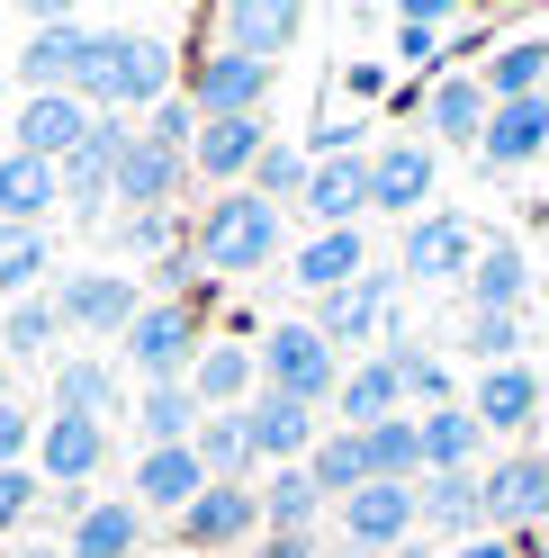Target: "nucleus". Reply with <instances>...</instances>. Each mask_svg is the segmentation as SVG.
<instances>
[{
	"label": "nucleus",
	"mask_w": 549,
	"mask_h": 558,
	"mask_svg": "<svg viewBox=\"0 0 549 558\" xmlns=\"http://www.w3.org/2000/svg\"><path fill=\"white\" fill-rule=\"evenodd\" d=\"M261 99H270V63L253 54H198V82H190V109L198 118H261Z\"/></svg>",
	"instance_id": "9d476101"
},
{
	"label": "nucleus",
	"mask_w": 549,
	"mask_h": 558,
	"mask_svg": "<svg viewBox=\"0 0 549 558\" xmlns=\"http://www.w3.org/2000/svg\"><path fill=\"white\" fill-rule=\"evenodd\" d=\"M396 558H424V549H396Z\"/></svg>",
	"instance_id": "bf43d9fd"
},
{
	"label": "nucleus",
	"mask_w": 549,
	"mask_h": 558,
	"mask_svg": "<svg viewBox=\"0 0 549 558\" xmlns=\"http://www.w3.org/2000/svg\"><path fill=\"white\" fill-rule=\"evenodd\" d=\"M396 270H369V279H352V289H333V298H316V333L325 342H369V333H396Z\"/></svg>",
	"instance_id": "ddd939ff"
},
{
	"label": "nucleus",
	"mask_w": 549,
	"mask_h": 558,
	"mask_svg": "<svg viewBox=\"0 0 549 558\" xmlns=\"http://www.w3.org/2000/svg\"><path fill=\"white\" fill-rule=\"evenodd\" d=\"M261 262H280V207H270L261 190L208 198V217H198V270L244 279V270H261Z\"/></svg>",
	"instance_id": "f257e3e1"
},
{
	"label": "nucleus",
	"mask_w": 549,
	"mask_h": 558,
	"mask_svg": "<svg viewBox=\"0 0 549 558\" xmlns=\"http://www.w3.org/2000/svg\"><path fill=\"white\" fill-rule=\"evenodd\" d=\"M325 558H369V549H352V541H342V549H325Z\"/></svg>",
	"instance_id": "6e6d98bb"
},
{
	"label": "nucleus",
	"mask_w": 549,
	"mask_h": 558,
	"mask_svg": "<svg viewBox=\"0 0 549 558\" xmlns=\"http://www.w3.org/2000/svg\"><path fill=\"white\" fill-rule=\"evenodd\" d=\"M82 135H90V109H82L73 90H46V99H27V109H19V154H37V162H63Z\"/></svg>",
	"instance_id": "bb28decb"
},
{
	"label": "nucleus",
	"mask_w": 549,
	"mask_h": 558,
	"mask_svg": "<svg viewBox=\"0 0 549 558\" xmlns=\"http://www.w3.org/2000/svg\"><path fill=\"white\" fill-rule=\"evenodd\" d=\"M37 414H27V405H0V469H27V450H37Z\"/></svg>",
	"instance_id": "09e8293b"
},
{
	"label": "nucleus",
	"mask_w": 549,
	"mask_h": 558,
	"mask_svg": "<svg viewBox=\"0 0 549 558\" xmlns=\"http://www.w3.org/2000/svg\"><path fill=\"white\" fill-rule=\"evenodd\" d=\"M477 486H487V532L496 541H532L549 522V450H513Z\"/></svg>",
	"instance_id": "20e7f679"
},
{
	"label": "nucleus",
	"mask_w": 549,
	"mask_h": 558,
	"mask_svg": "<svg viewBox=\"0 0 549 558\" xmlns=\"http://www.w3.org/2000/svg\"><path fill=\"white\" fill-rule=\"evenodd\" d=\"M198 352H208V342H198V325H190V306H145V316L126 325V361L154 378V388H190V369H198Z\"/></svg>",
	"instance_id": "39448f33"
},
{
	"label": "nucleus",
	"mask_w": 549,
	"mask_h": 558,
	"mask_svg": "<svg viewBox=\"0 0 549 558\" xmlns=\"http://www.w3.org/2000/svg\"><path fill=\"white\" fill-rule=\"evenodd\" d=\"M171 532H181L190 549H234V541L261 532V496H253V486H208V496L171 522Z\"/></svg>",
	"instance_id": "6ab92c4d"
},
{
	"label": "nucleus",
	"mask_w": 549,
	"mask_h": 558,
	"mask_svg": "<svg viewBox=\"0 0 549 558\" xmlns=\"http://www.w3.org/2000/svg\"><path fill=\"white\" fill-rule=\"evenodd\" d=\"M333 414H342V433H369V424H388V414H405V378H396V361L369 352L361 369H342Z\"/></svg>",
	"instance_id": "4be33fe9"
},
{
	"label": "nucleus",
	"mask_w": 549,
	"mask_h": 558,
	"mask_svg": "<svg viewBox=\"0 0 549 558\" xmlns=\"http://www.w3.org/2000/svg\"><path fill=\"white\" fill-rule=\"evenodd\" d=\"M306 171H316V162H306L297 145H270V154H261V171H253L244 190H261L270 207H280V198H306Z\"/></svg>",
	"instance_id": "a18cd8bd"
},
{
	"label": "nucleus",
	"mask_w": 549,
	"mask_h": 558,
	"mask_svg": "<svg viewBox=\"0 0 549 558\" xmlns=\"http://www.w3.org/2000/svg\"><path fill=\"white\" fill-rule=\"evenodd\" d=\"M261 558H325V549H316V541H297V532H270Z\"/></svg>",
	"instance_id": "603ef678"
},
{
	"label": "nucleus",
	"mask_w": 549,
	"mask_h": 558,
	"mask_svg": "<svg viewBox=\"0 0 549 558\" xmlns=\"http://www.w3.org/2000/svg\"><path fill=\"white\" fill-rule=\"evenodd\" d=\"M37 270H46V234H10V243H0V289H10V298L37 289Z\"/></svg>",
	"instance_id": "de8ad7c7"
},
{
	"label": "nucleus",
	"mask_w": 549,
	"mask_h": 558,
	"mask_svg": "<svg viewBox=\"0 0 549 558\" xmlns=\"http://www.w3.org/2000/svg\"><path fill=\"white\" fill-rule=\"evenodd\" d=\"M19 558H63V549H19Z\"/></svg>",
	"instance_id": "13d9d810"
},
{
	"label": "nucleus",
	"mask_w": 549,
	"mask_h": 558,
	"mask_svg": "<svg viewBox=\"0 0 549 558\" xmlns=\"http://www.w3.org/2000/svg\"><path fill=\"white\" fill-rule=\"evenodd\" d=\"M477 82H487L496 109H504V99H549V37H513V46H496Z\"/></svg>",
	"instance_id": "473e14b6"
},
{
	"label": "nucleus",
	"mask_w": 549,
	"mask_h": 558,
	"mask_svg": "<svg viewBox=\"0 0 549 558\" xmlns=\"http://www.w3.org/2000/svg\"><path fill=\"white\" fill-rule=\"evenodd\" d=\"M0 243H10V226H0Z\"/></svg>",
	"instance_id": "052dcab7"
},
{
	"label": "nucleus",
	"mask_w": 549,
	"mask_h": 558,
	"mask_svg": "<svg viewBox=\"0 0 549 558\" xmlns=\"http://www.w3.org/2000/svg\"><path fill=\"white\" fill-rule=\"evenodd\" d=\"M198 126H208V118L190 109V90H171L162 109H145V145H162V154H190V145H198Z\"/></svg>",
	"instance_id": "c03bdc74"
},
{
	"label": "nucleus",
	"mask_w": 549,
	"mask_h": 558,
	"mask_svg": "<svg viewBox=\"0 0 549 558\" xmlns=\"http://www.w3.org/2000/svg\"><path fill=\"white\" fill-rule=\"evenodd\" d=\"M171 99V46L109 37V109H162Z\"/></svg>",
	"instance_id": "f3484780"
},
{
	"label": "nucleus",
	"mask_w": 549,
	"mask_h": 558,
	"mask_svg": "<svg viewBox=\"0 0 549 558\" xmlns=\"http://www.w3.org/2000/svg\"><path fill=\"white\" fill-rule=\"evenodd\" d=\"M316 513H325V496H316V477H306V469H280V477L261 486V532L316 541Z\"/></svg>",
	"instance_id": "e433bc0d"
},
{
	"label": "nucleus",
	"mask_w": 549,
	"mask_h": 558,
	"mask_svg": "<svg viewBox=\"0 0 549 558\" xmlns=\"http://www.w3.org/2000/svg\"><path fill=\"white\" fill-rule=\"evenodd\" d=\"M415 522H424V496H415V486H379V477H369L361 496L342 505V541L369 549V558H396L405 541H415Z\"/></svg>",
	"instance_id": "6e6552de"
},
{
	"label": "nucleus",
	"mask_w": 549,
	"mask_h": 558,
	"mask_svg": "<svg viewBox=\"0 0 549 558\" xmlns=\"http://www.w3.org/2000/svg\"><path fill=\"white\" fill-rule=\"evenodd\" d=\"M198 496H208V469H198V450H145V469H135V513H171L181 522Z\"/></svg>",
	"instance_id": "412c9836"
},
{
	"label": "nucleus",
	"mask_w": 549,
	"mask_h": 558,
	"mask_svg": "<svg viewBox=\"0 0 549 558\" xmlns=\"http://www.w3.org/2000/svg\"><path fill=\"white\" fill-rule=\"evenodd\" d=\"M54 316H63V325H82V333H126L135 316H145V298H135V279H126V270H82V279H63Z\"/></svg>",
	"instance_id": "4468645a"
},
{
	"label": "nucleus",
	"mask_w": 549,
	"mask_h": 558,
	"mask_svg": "<svg viewBox=\"0 0 549 558\" xmlns=\"http://www.w3.org/2000/svg\"><path fill=\"white\" fill-rule=\"evenodd\" d=\"M261 154H270V118H208L190 145V171H208L217 190H244L261 171Z\"/></svg>",
	"instance_id": "9b49d317"
},
{
	"label": "nucleus",
	"mask_w": 549,
	"mask_h": 558,
	"mask_svg": "<svg viewBox=\"0 0 549 558\" xmlns=\"http://www.w3.org/2000/svg\"><path fill=\"white\" fill-rule=\"evenodd\" d=\"M126 243H135V253H162V243H171V217H126Z\"/></svg>",
	"instance_id": "3c124183"
},
{
	"label": "nucleus",
	"mask_w": 549,
	"mask_h": 558,
	"mask_svg": "<svg viewBox=\"0 0 549 558\" xmlns=\"http://www.w3.org/2000/svg\"><path fill=\"white\" fill-rule=\"evenodd\" d=\"M135 532H145V513L135 505H82V522H73V549L63 558H135Z\"/></svg>",
	"instance_id": "c9c22d12"
},
{
	"label": "nucleus",
	"mask_w": 549,
	"mask_h": 558,
	"mask_svg": "<svg viewBox=\"0 0 549 558\" xmlns=\"http://www.w3.org/2000/svg\"><path fill=\"white\" fill-rule=\"evenodd\" d=\"M109 469V424H90V414H46L37 433V477L54 496H82V486Z\"/></svg>",
	"instance_id": "0eeeda50"
},
{
	"label": "nucleus",
	"mask_w": 549,
	"mask_h": 558,
	"mask_svg": "<svg viewBox=\"0 0 549 558\" xmlns=\"http://www.w3.org/2000/svg\"><path fill=\"white\" fill-rule=\"evenodd\" d=\"M54 414H90V424H109V414H118V369L109 361H63L54 369Z\"/></svg>",
	"instance_id": "58836bf2"
},
{
	"label": "nucleus",
	"mask_w": 549,
	"mask_h": 558,
	"mask_svg": "<svg viewBox=\"0 0 549 558\" xmlns=\"http://www.w3.org/2000/svg\"><path fill=\"white\" fill-rule=\"evenodd\" d=\"M415 496H424V532H451V549L487 541V486H477V469L468 477H424Z\"/></svg>",
	"instance_id": "c756f323"
},
{
	"label": "nucleus",
	"mask_w": 549,
	"mask_h": 558,
	"mask_svg": "<svg viewBox=\"0 0 549 558\" xmlns=\"http://www.w3.org/2000/svg\"><path fill=\"white\" fill-rule=\"evenodd\" d=\"M523 289H532V262H523V243H487L477 253V270H468V316H513L523 306Z\"/></svg>",
	"instance_id": "2f4dec72"
},
{
	"label": "nucleus",
	"mask_w": 549,
	"mask_h": 558,
	"mask_svg": "<svg viewBox=\"0 0 549 558\" xmlns=\"http://www.w3.org/2000/svg\"><path fill=\"white\" fill-rule=\"evenodd\" d=\"M135 424H145V441H154V450H181V441H198V424H208V405H198L190 388H145V405H135Z\"/></svg>",
	"instance_id": "ea45409f"
},
{
	"label": "nucleus",
	"mask_w": 549,
	"mask_h": 558,
	"mask_svg": "<svg viewBox=\"0 0 549 558\" xmlns=\"http://www.w3.org/2000/svg\"><path fill=\"white\" fill-rule=\"evenodd\" d=\"M297 37H306V10H289V0H234L225 10V54L270 63V54H289Z\"/></svg>",
	"instance_id": "b1692460"
},
{
	"label": "nucleus",
	"mask_w": 549,
	"mask_h": 558,
	"mask_svg": "<svg viewBox=\"0 0 549 558\" xmlns=\"http://www.w3.org/2000/svg\"><path fill=\"white\" fill-rule=\"evenodd\" d=\"M487 118H496V99H487V82H477V73H441L432 99H424V126L441 135V145H477Z\"/></svg>",
	"instance_id": "c85d7f7f"
},
{
	"label": "nucleus",
	"mask_w": 549,
	"mask_h": 558,
	"mask_svg": "<svg viewBox=\"0 0 549 558\" xmlns=\"http://www.w3.org/2000/svg\"><path fill=\"white\" fill-rule=\"evenodd\" d=\"M460 342H468V352L487 361V369H504V361H513V342H523V316H468V333H460Z\"/></svg>",
	"instance_id": "49530a36"
},
{
	"label": "nucleus",
	"mask_w": 549,
	"mask_h": 558,
	"mask_svg": "<svg viewBox=\"0 0 549 558\" xmlns=\"http://www.w3.org/2000/svg\"><path fill=\"white\" fill-rule=\"evenodd\" d=\"M441 181L432 145H415V135H396V145L369 154V207H388V217H424V198Z\"/></svg>",
	"instance_id": "f8f14e48"
},
{
	"label": "nucleus",
	"mask_w": 549,
	"mask_h": 558,
	"mask_svg": "<svg viewBox=\"0 0 549 558\" xmlns=\"http://www.w3.org/2000/svg\"><path fill=\"white\" fill-rule=\"evenodd\" d=\"M37 496H46V477H27V469H0V532H19Z\"/></svg>",
	"instance_id": "8fccbe9b"
},
{
	"label": "nucleus",
	"mask_w": 549,
	"mask_h": 558,
	"mask_svg": "<svg viewBox=\"0 0 549 558\" xmlns=\"http://www.w3.org/2000/svg\"><path fill=\"white\" fill-rule=\"evenodd\" d=\"M396 270L424 279V289H441V279H468V270H477V226L460 217V207H424V217L405 226Z\"/></svg>",
	"instance_id": "423d86ee"
},
{
	"label": "nucleus",
	"mask_w": 549,
	"mask_h": 558,
	"mask_svg": "<svg viewBox=\"0 0 549 558\" xmlns=\"http://www.w3.org/2000/svg\"><path fill=\"white\" fill-rule=\"evenodd\" d=\"M441 27H451V0H405L396 10V63L441 73Z\"/></svg>",
	"instance_id": "a19ab883"
},
{
	"label": "nucleus",
	"mask_w": 549,
	"mask_h": 558,
	"mask_svg": "<svg viewBox=\"0 0 549 558\" xmlns=\"http://www.w3.org/2000/svg\"><path fill=\"white\" fill-rule=\"evenodd\" d=\"M261 388L270 397H297V405H333L342 388V361L316 325H270L261 333Z\"/></svg>",
	"instance_id": "7ed1b4c3"
},
{
	"label": "nucleus",
	"mask_w": 549,
	"mask_h": 558,
	"mask_svg": "<svg viewBox=\"0 0 549 558\" xmlns=\"http://www.w3.org/2000/svg\"><path fill=\"white\" fill-rule=\"evenodd\" d=\"M190 450H198V469H208V486H244V469H253V433H244V414H208Z\"/></svg>",
	"instance_id": "4c0bfd02"
},
{
	"label": "nucleus",
	"mask_w": 549,
	"mask_h": 558,
	"mask_svg": "<svg viewBox=\"0 0 549 558\" xmlns=\"http://www.w3.org/2000/svg\"><path fill=\"white\" fill-rule=\"evenodd\" d=\"M54 325H63V316H54V298H19L10 316H0V361H10V352H19V361H27V352H46Z\"/></svg>",
	"instance_id": "79ce46f5"
},
{
	"label": "nucleus",
	"mask_w": 549,
	"mask_h": 558,
	"mask_svg": "<svg viewBox=\"0 0 549 558\" xmlns=\"http://www.w3.org/2000/svg\"><path fill=\"white\" fill-rule=\"evenodd\" d=\"M135 135H145L135 118L99 109V118H90V135H82V145L54 162V190H63V207H73V217H90V226H99V198L118 190V162L135 154Z\"/></svg>",
	"instance_id": "f03ea898"
},
{
	"label": "nucleus",
	"mask_w": 549,
	"mask_h": 558,
	"mask_svg": "<svg viewBox=\"0 0 549 558\" xmlns=\"http://www.w3.org/2000/svg\"><path fill=\"white\" fill-rule=\"evenodd\" d=\"M90 54V27L73 10H46L37 27H27V46H19V90L27 99H46V90H73V63Z\"/></svg>",
	"instance_id": "1a4fd4ad"
},
{
	"label": "nucleus",
	"mask_w": 549,
	"mask_h": 558,
	"mask_svg": "<svg viewBox=\"0 0 549 558\" xmlns=\"http://www.w3.org/2000/svg\"><path fill=\"white\" fill-rule=\"evenodd\" d=\"M532 558H549V522H540V532H532Z\"/></svg>",
	"instance_id": "5fc2aeb1"
},
{
	"label": "nucleus",
	"mask_w": 549,
	"mask_h": 558,
	"mask_svg": "<svg viewBox=\"0 0 549 558\" xmlns=\"http://www.w3.org/2000/svg\"><path fill=\"white\" fill-rule=\"evenodd\" d=\"M306 217H316V234L333 226H361V207H369V154H342V162H316L306 171Z\"/></svg>",
	"instance_id": "5701e85b"
},
{
	"label": "nucleus",
	"mask_w": 549,
	"mask_h": 558,
	"mask_svg": "<svg viewBox=\"0 0 549 558\" xmlns=\"http://www.w3.org/2000/svg\"><path fill=\"white\" fill-rule=\"evenodd\" d=\"M388 361H396V378H405V397H424V414L451 405V369H441L432 352H415V342H388Z\"/></svg>",
	"instance_id": "37998d69"
},
{
	"label": "nucleus",
	"mask_w": 549,
	"mask_h": 558,
	"mask_svg": "<svg viewBox=\"0 0 549 558\" xmlns=\"http://www.w3.org/2000/svg\"><path fill=\"white\" fill-rule=\"evenodd\" d=\"M468 414H477L487 433H532V414H540V369H523V361L487 369V378H477V397H468Z\"/></svg>",
	"instance_id": "cd10ccee"
},
{
	"label": "nucleus",
	"mask_w": 549,
	"mask_h": 558,
	"mask_svg": "<svg viewBox=\"0 0 549 558\" xmlns=\"http://www.w3.org/2000/svg\"><path fill=\"white\" fill-rule=\"evenodd\" d=\"M415 424H424V477H468L477 469L487 424H477L468 405H432V414H415Z\"/></svg>",
	"instance_id": "7c9ffc66"
},
{
	"label": "nucleus",
	"mask_w": 549,
	"mask_h": 558,
	"mask_svg": "<svg viewBox=\"0 0 549 558\" xmlns=\"http://www.w3.org/2000/svg\"><path fill=\"white\" fill-rule=\"evenodd\" d=\"M297 289L306 298H333V289H352V279H369V234L361 226H333V234H306L297 243Z\"/></svg>",
	"instance_id": "a211bd4d"
},
{
	"label": "nucleus",
	"mask_w": 549,
	"mask_h": 558,
	"mask_svg": "<svg viewBox=\"0 0 549 558\" xmlns=\"http://www.w3.org/2000/svg\"><path fill=\"white\" fill-rule=\"evenodd\" d=\"M361 450H369V477H379V486H424V424H415V414L369 424Z\"/></svg>",
	"instance_id": "72a5a7b5"
},
{
	"label": "nucleus",
	"mask_w": 549,
	"mask_h": 558,
	"mask_svg": "<svg viewBox=\"0 0 549 558\" xmlns=\"http://www.w3.org/2000/svg\"><path fill=\"white\" fill-rule=\"evenodd\" d=\"M190 397L208 414H244L261 397V352H244V342H208L198 369H190Z\"/></svg>",
	"instance_id": "aec40b11"
},
{
	"label": "nucleus",
	"mask_w": 549,
	"mask_h": 558,
	"mask_svg": "<svg viewBox=\"0 0 549 558\" xmlns=\"http://www.w3.org/2000/svg\"><path fill=\"white\" fill-rule=\"evenodd\" d=\"M0 405H10V361H0Z\"/></svg>",
	"instance_id": "4d7b16f0"
},
{
	"label": "nucleus",
	"mask_w": 549,
	"mask_h": 558,
	"mask_svg": "<svg viewBox=\"0 0 549 558\" xmlns=\"http://www.w3.org/2000/svg\"><path fill=\"white\" fill-rule=\"evenodd\" d=\"M306 477H316L325 505H352L361 486H369V450H361V433H325L316 450H306Z\"/></svg>",
	"instance_id": "f704fd0d"
},
{
	"label": "nucleus",
	"mask_w": 549,
	"mask_h": 558,
	"mask_svg": "<svg viewBox=\"0 0 549 558\" xmlns=\"http://www.w3.org/2000/svg\"><path fill=\"white\" fill-rule=\"evenodd\" d=\"M540 154H549V99H504L487 118V135H477V162L487 171H532Z\"/></svg>",
	"instance_id": "dca6fc26"
},
{
	"label": "nucleus",
	"mask_w": 549,
	"mask_h": 558,
	"mask_svg": "<svg viewBox=\"0 0 549 558\" xmlns=\"http://www.w3.org/2000/svg\"><path fill=\"white\" fill-rule=\"evenodd\" d=\"M244 433H253V460H280V469H306V450H316V405H297V397H253L244 405Z\"/></svg>",
	"instance_id": "2eb2a0df"
},
{
	"label": "nucleus",
	"mask_w": 549,
	"mask_h": 558,
	"mask_svg": "<svg viewBox=\"0 0 549 558\" xmlns=\"http://www.w3.org/2000/svg\"><path fill=\"white\" fill-rule=\"evenodd\" d=\"M181 181H190V154H162V145L135 135V154L118 162V190H109V198H126L135 217H162V207L181 198Z\"/></svg>",
	"instance_id": "393cba45"
},
{
	"label": "nucleus",
	"mask_w": 549,
	"mask_h": 558,
	"mask_svg": "<svg viewBox=\"0 0 549 558\" xmlns=\"http://www.w3.org/2000/svg\"><path fill=\"white\" fill-rule=\"evenodd\" d=\"M46 207H63V190H54V162H37V154H0V226L10 234H37V217Z\"/></svg>",
	"instance_id": "a878e982"
},
{
	"label": "nucleus",
	"mask_w": 549,
	"mask_h": 558,
	"mask_svg": "<svg viewBox=\"0 0 549 558\" xmlns=\"http://www.w3.org/2000/svg\"><path fill=\"white\" fill-rule=\"evenodd\" d=\"M441 558H513V541H496V532H487V541H460V549H441Z\"/></svg>",
	"instance_id": "864d4df0"
}]
</instances>
